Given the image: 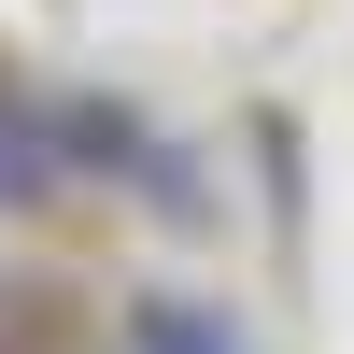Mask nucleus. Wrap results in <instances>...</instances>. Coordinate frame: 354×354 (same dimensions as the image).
Segmentation results:
<instances>
[{
  "label": "nucleus",
  "mask_w": 354,
  "mask_h": 354,
  "mask_svg": "<svg viewBox=\"0 0 354 354\" xmlns=\"http://www.w3.org/2000/svg\"><path fill=\"white\" fill-rule=\"evenodd\" d=\"M142 185L156 170V128L113 100H85V85H0V227L15 213H57L71 185Z\"/></svg>",
  "instance_id": "nucleus-1"
},
{
  "label": "nucleus",
  "mask_w": 354,
  "mask_h": 354,
  "mask_svg": "<svg viewBox=\"0 0 354 354\" xmlns=\"http://www.w3.org/2000/svg\"><path fill=\"white\" fill-rule=\"evenodd\" d=\"M128 354H255L241 312L198 298V283H156V298H128Z\"/></svg>",
  "instance_id": "nucleus-2"
}]
</instances>
